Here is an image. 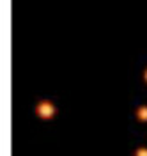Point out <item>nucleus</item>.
<instances>
[{"mask_svg":"<svg viewBox=\"0 0 147 156\" xmlns=\"http://www.w3.org/2000/svg\"><path fill=\"white\" fill-rule=\"evenodd\" d=\"M37 114H39L43 119H50V117L55 114V108H53V105H51V103H48V101H43L39 107H37Z\"/></svg>","mask_w":147,"mask_h":156,"instance_id":"obj_1","label":"nucleus"},{"mask_svg":"<svg viewBox=\"0 0 147 156\" xmlns=\"http://www.w3.org/2000/svg\"><path fill=\"white\" fill-rule=\"evenodd\" d=\"M137 115H138V119H140V121H147V107L138 108Z\"/></svg>","mask_w":147,"mask_h":156,"instance_id":"obj_2","label":"nucleus"},{"mask_svg":"<svg viewBox=\"0 0 147 156\" xmlns=\"http://www.w3.org/2000/svg\"><path fill=\"white\" fill-rule=\"evenodd\" d=\"M137 156H147V149H138Z\"/></svg>","mask_w":147,"mask_h":156,"instance_id":"obj_3","label":"nucleus"},{"mask_svg":"<svg viewBox=\"0 0 147 156\" xmlns=\"http://www.w3.org/2000/svg\"><path fill=\"white\" fill-rule=\"evenodd\" d=\"M145 80H147V71H145Z\"/></svg>","mask_w":147,"mask_h":156,"instance_id":"obj_4","label":"nucleus"}]
</instances>
